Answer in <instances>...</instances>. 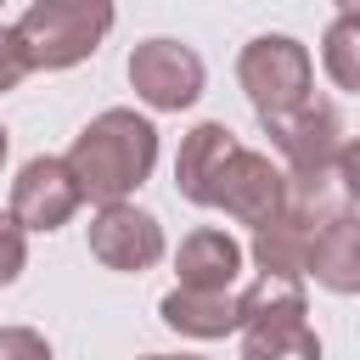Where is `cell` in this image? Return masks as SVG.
Returning <instances> with one entry per match:
<instances>
[{"label":"cell","mask_w":360,"mask_h":360,"mask_svg":"<svg viewBox=\"0 0 360 360\" xmlns=\"http://www.w3.org/2000/svg\"><path fill=\"white\" fill-rule=\"evenodd\" d=\"M62 158H68L84 202H96V208L124 202L158 169V124L146 112H135V107H107L73 135V146Z\"/></svg>","instance_id":"obj_1"},{"label":"cell","mask_w":360,"mask_h":360,"mask_svg":"<svg viewBox=\"0 0 360 360\" xmlns=\"http://www.w3.org/2000/svg\"><path fill=\"white\" fill-rule=\"evenodd\" d=\"M242 360H321L304 309V276H264L242 287Z\"/></svg>","instance_id":"obj_2"},{"label":"cell","mask_w":360,"mask_h":360,"mask_svg":"<svg viewBox=\"0 0 360 360\" xmlns=\"http://www.w3.org/2000/svg\"><path fill=\"white\" fill-rule=\"evenodd\" d=\"M112 22H118L112 0H34L17 17V34L34 73H62V68L90 62L101 39L112 34Z\"/></svg>","instance_id":"obj_3"},{"label":"cell","mask_w":360,"mask_h":360,"mask_svg":"<svg viewBox=\"0 0 360 360\" xmlns=\"http://www.w3.org/2000/svg\"><path fill=\"white\" fill-rule=\"evenodd\" d=\"M236 84L248 90L259 124L264 118H281L292 107H304L315 96V62H309V45H298L292 34H259L242 45L236 56Z\"/></svg>","instance_id":"obj_4"},{"label":"cell","mask_w":360,"mask_h":360,"mask_svg":"<svg viewBox=\"0 0 360 360\" xmlns=\"http://www.w3.org/2000/svg\"><path fill=\"white\" fill-rule=\"evenodd\" d=\"M208 208L231 214L236 225H270L281 208H287V163H270V152H253L236 141V152L225 158L214 191H208Z\"/></svg>","instance_id":"obj_5"},{"label":"cell","mask_w":360,"mask_h":360,"mask_svg":"<svg viewBox=\"0 0 360 360\" xmlns=\"http://www.w3.org/2000/svg\"><path fill=\"white\" fill-rule=\"evenodd\" d=\"M208 84V68L191 45L180 39H141L129 51V90L152 107V112H186Z\"/></svg>","instance_id":"obj_6"},{"label":"cell","mask_w":360,"mask_h":360,"mask_svg":"<svg viewBox=\"0 0 360 360\" xmlns=\"http://www.w3.org/2000/svg\"><path fill=\"white\" fill-rule=\"evenodd\" d=\"M163 248H169V242H163L158 214L135 208L129 197H124V202H101L96 219H90V259L107 264V270H118V276L152 270V264L163 259Z\"/></svg>","instance_id":"obj_7"},{"label":"cell","mask_w":360,"mask_h":360,"mask_svg":"<svg viewBox=\"0 0 360 360\" xmlns=\"http://www.w3.org/2000/svg\"><path fill=\"white\" fill-rule=\"evenodd\" d=\"M84 191L68 169V158H28L11 180V214L22 231H62L79 214Z\"/></svg>","instance_id":"obj_8"},{"label":"cell","mask_w":360,"mask_h":360,"mask_svg":"<svg viewBox=\"0 0 360 360\" xmlns=\"http://www.w3.org/2000/svg\"><path fill=\"white\" fill-rule=\"evenodd\" d=\"M264 135H270V146H276V158L287 163V169H321V163H338V152H343V118H338V107L326 101V96H309L304 107H292V112H281V118H264Z\"/></svg>","instance_id":"obj_9"},{"label":"cell","mask_w":360,"mask_h":360,"mask_svg":"<svg viewBox=\"0 0 360 360\" xmlns=\"http://www.w3.org/2000/svg\"><path fill=\"white\" fill-rule=\"evenodd\" d=\"M158 315H163L169 332L214 343V338L242 332V292L236 287H225V292H214V287H174V292H163Z\"/></svg>","instance_id":"obj_10"},{"label":"cell","mask_w":360,"mask_h":360,"mask_svg":"<svg viewBox=\"0 0 360 360\" xmlns=\"http://www.w3.org/2000/svg\"><path fill=\"white\" fill-rule=\"evenodd\" d=\"M242 259H248V248H242L231 231L202 225V231L180 236V248H174V276H180V287H214V292H225V287H236Z\"/></svg>","instance_id":"obj_11"},{"label":"cell","mask_w":360,"mask_h":360,"mask_svg":"<svg viewBox=\"0 0 360 360\" xmlns=\"http://www.w3.org/2000/svg\"><path fill=\"white\" fill-rule=\"evenodd\" d=\"M231 152H236V129H231V124H219V118L197 124V129L180 141V158H174V191H180L186 202L208 208V191H214V180H219V169H225Z\"/></svg>","instance_id":"obj_12"},{"label":"cell","mask_w":360,"mask_h":360,"mask_svg":"<svg viewBox=\"0 0 360 360\" xmlns=\"http://www.w3.org/2000/svg\"><path fill=\"white\" fill-rule=\"evenodd\" d=\"M354 208V197H349V186H343V174H338V163H321V169H287V219H298V225H309L315 236L332 225V219H343Z\"/></svg>","instance_id":"obj_13"},{"label":"cell","mask_w":360,"mask_h":360,"mask_svg":"<svg viewBox=\"0 0 360 360\" xmlns=\"http://www.w3.org/2000/svg\"><path fill=\"white\" fill-rule=\"evenodd\" d=\"M304 276H315V287H326V292H338V298H354V292H360V214H354V208L315 236Z\"/></svg>","instance_id":"obj_14"},{"label":"cell","mask_w":360,"mask_h":360,"mask_svg":"<svg viewBox=\"0 0 360 360\" xmlns=\"http://www.w3.org/2000/svg\"><path fill=\"white\" fill-rule=\"evenodd\" d=\"M309 248H315V231L298 225V219H287V214H276L270 225L253 231L248 259H253V270H264V276H304V270H309Z\"/></svg>","instance_id":"obj_15"},{"label":"cell","mask_w":360,"mask_h":360,"mask_svg":"<svg viewBox=\"0 0 360 360\" xmlns=\"http://www.w3.org/2000/svg\"><path fill=\"white\" fill-rule=\"evenodd\" d=\"M321 68L338 90H354L360 96V17H332L326 34H321Z\"/></svg>","instance_id":"obj_16"},{"label":"cell","mask_w":360,"mask_h":360,"mask_svg":"<svg viewBox=\"0 0 360 360\" xmlns=\"http://www.w3.org/2000/svg\"><path fill=\"white\" fill-rule=\"evenodd\" d=\"M22 264H28V231H22L17 214L6 208V214H0V287H11V281L22 276Z\"/></svg>","instance_id":"obj_17"},{"label":"cell","mask_w":360,"mask_h":360,"mask_svg":"<svg viewBox=\"0 0 360 360\" xmlns=\"http://www.w3.org/2000/svg\"><path fill=\"white\" fill-rule=\"evenodd\" d=\"M28 73H34V62H28V51H22L17 22H11V28L0 22V96H6V90H17Z\"/></svg>","instance_id":"obj_18"},{"label":"cell","mask_w":360,"mask_h":360,"mask_svg":"<svg viewBox=\"0 0 360 360\" xmlns=\"http://www.w3.org/2000/svg\"><path fill=\"white\" fill-rule=\"evenodd\" d=\"M0 360H51V343L34 326H0Z\"/></svg>","instance_id":"obj_19"},{"label":"cell","mask_w":360,"mask_h":360,"mask_svg":"<svg viewBox=\"0 0 360 360\" xmlns=\"http://www.w3.org/2000/svg\"><path fill=\"white\" fill-rule=\"evenodd\" d=\"M338 174H343L349 197L360 202V135H349V141H343V152H338Z\"/></svg>","instance_id":"obj_20"},{"label":"cell","mask_w":360,"mask_h":360,"mask_svg":"<svg viewBox=\"0 0 360 360\" xmlns=\"http://www.w3.org/2000/svg\"><path fill=\"white\" fill-rule=\"evenodd\" d=\"M141 360H208V354H141Z\"/></svg>","instance_id":"obj_21"},{"label":"cell","mask_w":360,"mask_h":360,"mask_svg":"<svg viewBox=\"0 0 360 360\" xmlns=\"http://www.w3.org/2000/svg\"><path fill=\"white\" fill-rule=\"evenodd\" d=\"M338 11L343 17H360V0H338Z\"/></svg>","instance_id":"obj_22"},{"label":"cell","mask_w":360,"mask_h":360,"mask_svg":"<svg viewBox=\"0 0 360 360\" xmlns=\"http://www.w3.org/2000/svg\"><path fill=\"white\" fill-rule=\"evenodd\" d=\"M6 152H11V135H6V124H0V169H6Z\"/></svg>","instance_id":"obj_23"}]
</instances>
